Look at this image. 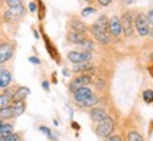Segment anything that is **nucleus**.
<instances>
[{
  "label": "nucleus",
  "instance_id": "1",
  "mask_svg": "<svg viewBox=\"0 0 153 141\" xmlns=\"http://www.w3.org/2000/svg\"><path fill=\"white\" fill-rule=\"evenodd\" d=\"M112 131H114V122H112V118L108 117V116H107L104 120L98 122L97 127L94 128V133H96L98 137H101V138H107L108 136H111Z\"/></svg>",
  "mask_w": 153,
  "mask_h": 141
},
{
  "label": "nucleus",
  "instance_id": "2",
  "mask_svg": "<svg viewBox=\"0 0 153 141\" xmlns=\"http://www.w3.org/2000/svg\"><path fill=\"white\" fill-rule=\"evenodd\" d=\"M135 28H136V31L139 34L140 37H146L149 35V21H148V17L145 16L143 13H139L136 17H135Z\"/></svg>",
  "mask_w": 153,
  "mask_h": 141
},
{
  "label": "nucleus",
  "instance_id": "3",
  "mask_svg": "<svg viewBox=\"0 0 153 141\" xmlns=\"http://www.w3.org/2000/svg\"><path fill=\"white\" fill-rule=\"evenodd\" d=\"M25 14V9L23 4L17 6H9V10L4 13V20L6 21H17Z\"/></svg>",
  "mask_w": 153,
  "mask_h": 141
},
{
  "label": "nucleus",
  "instance_id": "4",
  "mask_svg": "<svg viewBox=\"0 0 153 141\" xmlns=\"http://www.w3.org/2000/svg\"><path fill=\"white\" fill-rule=\"evenodd\" d=\"M68 59L72 64H79V62H87L93 59L91 51H70L68 54Z\"/></svg>",
  "mask_w": 153,
  "mask_h": 141
},
{
  "label": "nucleus",
  "instance_id": "5",
  "mask_svg": "<svg viewBox=\"0 0 153 141\" xmlns=\"http://www.w3.org/2000/svg\"><path fill=\"white\" fill-rule=\"evenodd\" d=\"M121 26H122V33L125 37H131L134 33V20H132V14L129 11H125L121 17Z\"/></svg>",
  "mask_w": 153,
  "mask_h": 141
},
{
  "label": "nucleus",
  "instance_id": "6",
  "mask_svg": "<svg viewBox=\"0 0 153 141\" xmlns=\"http://www.w3.org/2000/svg\"><path fill=\"white\" fill-rule=\"evenodd\" d=\"M90 31L93 33V35L96 37V40H97L100 44H102V45H108L110 41H111V40H110V35L107 34V31L105 30H102L98 24L94 23L93 26L90 27Z\"/></svg>",
  "mask_w": 153,
  "mask_h": 141
},
{
  "label": "nucleus",
  "instance_id": "7",
  "mask_svg": "<svg viewBox=\"0 0 153 141\" xmlns=\"http://www.w3.org/2000/svg\"><path fill=\"white\" fill-rule=\"evenodd\" d=\"M91 94H93V92H91V89H88L87 86H80L79 89L73 90V99L74 102L77 103V106L82 104L83 102H86Z\"/></svg>",
  "mask_w": 153,
  "mask_h": 141
},
{
  "label": "nucleus",
  "instance_id": "8",
  "mask_svg": "<svg viewBox=\"0 0 153 141\" xmlns=\"http://www.w3.org/2000/svg\"><path fill=\"white\" fill-rule=\"evenodd\" d=\"M108 31L111 33L112 37L118 38L122 34V26H121V20L117 16H112L110 21H108Z\"/></svg>",
  "mask_w": 153,
  "mask_h": 141
},
{
  "label": "nucleus",
  "instance_id": "9",
  "mask_svg": "<svg viewBox=\"0 0 153 141\" xmlns=\"http://www.w3.org/2000/svg\"><path fill=\"white\" fill-rule=\"evenodd\" d=\"M88 83H91V76L90 75H80V76H76L69 85V89L73 92V90L79 89L80 86H87Z\"/></svg>",
  "mask_w": 153,
  "mask_h": 141
},
{
  "label": "nucleus",
  "instance_id": "10",
  "mask_svg": "<svg viewBox=\"0 0 153 141\" xmlns=\"http://www.w3.org/2000/svg\"><path fill=\"white\" fill-rule=\"evenodd\" d=\"M13 52H14V47L11 44H0V64H4L7 62L13 56Z\"/></svg>",
  "mask_w": 153,
  "mask_h": 141
},
{
  "label": "nucleus",
  "instance_id": "11",
  "mask_svg": "<svg viewBox=\"0 0 153 141\" xmlns=\"http://www.w3.org/2000/svg\"><path fill=\"white\" fill-rule=\"evenodd\" d=\"M68 26H69V28L72 31H77V33H82V34H86L88 31L87 26H86L83 21H80V20H77V19H72Z\"/></svg>",
  "mask_w": 153,
  "mask_h": 141
},
{
  "label": "nucleus",
  "instance_id": "12",
  "mask_svg": "<svg viewBox=\"0 0 153 141\" xmlns=\"http://www.w3.org/2000/svg\"><path fill=\"white\" fill-rule=\"evenodd\" d=\"M11 83V74L9 69H0V89L9 88Z\"/></svg>",
  "mask_w": 153,
  "mask_h": 141
},
{
  "label": "nucleus",
  "instance_id": "13",
  "mask_svg": "<svg viewBox=\"0 0 153 141\" xmlns=\"http://www.w3.org/2000/svg\"><path fill=\"white\" fill-rule=\"evenodd\" d=\"M105 117H107V113H105V110H102V109L94 107L90 110V118H91L93 122L98 123V122H101V120H104Z\"/></svg>",
  "mask_w": 153,
  "mask_h": 141
},
{
  "label": "nucleus",
  "instance_id": "14",
  "mask_svg": "<svg viewBox=\"0 0 153 141\" xmlns=\"http://www.w3.org/2000/svg\"><path fill=\"white\" fill-rule=\"evenodd\" d=\"M94 68L91 65V61L87 62H79V64H74L73 66V72L76 74H80V72H91Z\"/></svg>",
  "mask_w": 153,
  "mask_h": 141
},
{
  "label": "nucleus",
  "instance_id": "15",
  "mask_svg": "<svg viewBox=\"0 0 153 141\" xmlns=\"http://www.w3.org/2000/svg\"><path fill=\"white\" fill-rule=\"evenodd\" d=\"M84 38H87V37H86V34L77 33V31H72V30L68 33V41L72 42V44H76V45H77V44H80Z\"/></svg>",
  "mask_w": 153,
  "mask_h": 141
},
{
  "label": "nucleus",
  "instance_id": "16",
  "mask_svg": "<svg viewBox=\"0 0 153 141\" xmlns=\"http://www.w3.org/2000/svg\"><path fill=\"white\" fill-rule=\"evenodd\" d=\"M31 93V90L25 88V86H21L19 89L16 90V93L13 94V102H19V100H25L28 94Z\"/></svg>",
  "mask_w": 153,
  "mask_h": 141
},
{
  "label": "nucleus",
  "instance_id": "17",
  "mask_svg": "<svg viewBox=\"0 0 153 141\" xmlns=\"http://www.w3.org/2000/svg\"><path fill=\"white\" fill-rule=\"evenodd\" d=\"M13 117H19L25 112V102L24 100H19V102H13Z\"/></svg>",
  "mask_w": 153,
  "mask_h": 141
},
{
  "label": "nucleus",
  "instance_id": "18",
  "mask_svg": "<svg viewBox=\"0 0 153 141\" xmlns=\"http://www.w3.org/2000/svg\"><path fill=\"white\" fill-rule=\"evenodd\" d=\"M13 103V94L10 92H4V93L0 94V109L7 107Z\"/></svg>",
  "mask_w": 153,
  "mask_h": 141
},
{
  "label": "nucleus",
  "instance_id": "19",
  "mask_svg": "<svg viewBox=\"0 0 153 141\" xmlns=\"http://www.w3.org/2000/svg\"><path fill=\"white\" fill-rule=\"evenodd\" d=\"M98 103V98L96 96V94H91L90 98L86 100V102H83L82 104H79V107H82V109H87V107H93V106H96V104Z\"/></svg>",
  "mask_w": 153,
  "mask_h": 141
},
{
  "label": "nucleus",
  "instance_id": "20",
  "mask_svg": "<svg viewBox=\"0 0 153 141\" xmlns=\"http://www.w3.org/2000/svg\"><path fill=\"white\" fill-rule=\"evenodd\" d=\"M0 118H1V120L13 118V109H11V104H10V106H7V107L0 109Z\"/></svg>",
  "mask_w": 153,
  "mask_h": 141
},
{
  "label": "nucleus",
  "instance_id": "21",
  "mask_svg": "<svg viewBox=\"0 0 153 141\" xmlns=\"http://www.w3.org/2000/svg\"><path fill=\"white\" fill-rule=\"evenodd\" d=\"M77 45H79V48H82L83 51H93V50H94L93 41H90L88 38H84L83 41L80 42V44H77Z\"/></svg>",
  "mask_w": 153,
  "mask_h": 141
},
{
  "label": "nucleus",
  "instance_id": "22",
  "mask_svg": "<svg viewBox=\"0 0 153 141\" xmlns=\"http://www.w3.org/2000/svg\"><path fill=\"white\" fill-rule=\"evenodd\" d=\"M96 24H98L102 30H105V31H107V30H108V20H107V16H104V14H102V16H100V17H98V20L96 21Z\"/></svg>",
  "mask_w": 153,
  "mask_h": 141
},
{
  "label": "nucleus",
  "instance_id": "23",
  "mask_svg": "<svg viewBox=\"0 0 153 141\" xmlns=\"http://www.w3.org/2000/svg\"><path fill=\"white\" fill-rule=\"evenodd\" d=\"M143 100H145V103H148V104H150V103H153V90L152 89H148V90H145L143 92Z\"/></svg>",
  "mask_w": 153,
  "mask_h": 141
},
{
  "label": "nucleus",
  "instance_id": "24",
  "mask_svg": "<svg viewBox=\"0 0 153 141\" xmlns=\"http://www.w3.org/2000/svg\"><path fill=\"white\" fill-rule=\"evenodd\" d=\"M13 133V126L11 124H4L1 126V130H0V136H9Z\"/></svg>",
  "mask_w": 153,
  "mask_h": 141
},
{
  "label": "nucleus",
  "instance_id": "25",
  "mask_svg": "<svg viewBox=\"0 0 153 141\" xmlns=\"http://www.w3.org/2000/svg\"><path fill=\"white\" fill-rule=\"evenodd\" d=\"M128 140H131V141H142L143 138H142V136H140L139 133L129 131V133H128Z\"/></svg>",
  "mask_w": 153,
  "mask_h": 141
},
{
  "label": "nucleus",
  "instance_id": "26",
  "mask_svg": "<svg viewBox=\"0 0 153 141\" xmlns=\"http://www.w3.org/2000/svg\"><path fill=\"white\" fill-rule=\"evenodd\" d=\"M91 14H96V9H94V7H86V9L82 10V16H83V17H88V16H91Z\"/></svg>",
  "mask_w": 153,
  "mask_h": 141
},
{
  "label": "nucleus",
  "instance_id": "27",
  "mask_svg": "<svg viewBox=\"0 0 153 141\" xmlns=\"http://www.w3.org/2000/svg\"><path fill=\"white\" fill-rule=\"evenodd\" d=\"M39 131H41V133H44V134H45V136H47L48 138H51V140H55V137L52 136L51 130H49L48 127H45V126H41V127H39Z\"/></svg>",
  "mask_w": 153,
  "mask_h": 141
},
{
  "label": "nucleus",
  "instance_id": "28",
  "mask_svg": "<svg viewBox=\"0 0 153 141\" xmlns=\"http://www.w3.org/2000/svg\"><path fill=\"white\" fill-rule=\"evenodd\" d=\"M94 85H96V88H97V89H100V90L104 89V86H105V83H104V80H102V79H97Z\"/></svg>",
  "mask_w": 153,
  "mask_h": 141
},
{
  "label": "nucleus",
  "instance_id": "29",
  "mask_svg": "<svg viewBox=\"0 0 153 141\" xmlns=\"http://www.w3.org/2000/svg\"><path fill=\"white\" fill-rule=\"evenodd\" d=\"M6 3L9 6H17V4H21L23 0H6Z\"/></svg>",
  "mask_w": 153,
  "mask_h": 141
},
{
  "label": "nucleus",
  "instance_id": "30",
  "mask_svg": "<svg viewBox=\"0 0 153 141\" xmlns=\"http://www.w3.org/2000/svg\"><path fill=\"white\" fill-rule=\"evenodd\" d=\"M28 61L31 62V64H35V65H39V64H41L39 58H37V56H30V58H28Z\"/></svg>",
  "mask_w": 153,
  "mask_h": 141
},
{
  "label": "nucleus",
  "instance_id": "31",
  "mask_svg": "<svg viewBox=\"0 0 153 141\" xmlns=\"http://www.w3.org/2000/svg\"><path fill=\"white\" fill-rule=\"evenodd\" d=\"M112 0H97V3L100 6H102V7H107L108 4H111Z\"/></svg>",
  "mask_w": 153,
  "mask_h": 141
},
{
  "label": "nucleus",
  "instance_id": "32",
  "mask_svg": "<svg viewBox=\"0 0 153 141\" xmlns=\"http://www.w3.org/2000/svg\"><path fill=\"white\" fill-rule=\"evenodd\" d=\"M146 17H148L149 24H152V26H153V9L149 10V13H148V16H146Z\"/></svg>",
  "mask_w": 153,
  "mask_h": 141
},
{
  "label": "nucleus",
  "instance_id": "33",
  "mask_svg": "<svg viewBox=\"0 0 153 141\" xmlns=\"http://www.w3.org/2000/svg\"><path fill=\"white\" fill-rule=\"evenodd\" d=\"M107 140H108V141H120L121 137L120 136H108V137H107Z\"/></svg>",
  "mask_w": 153,
  "mask_h": 141
},
{
  "label": "nucleus",
  "instance_id": "34",
  "mask_svg": "<svg viewBox=\"0 0 153 141\" xmlns=\"http://www.w3.org/2000/svg\"><path fill=\"white\" fill-rule=\"evenodd\" d=\"M135 3H136V0H122V4H126V6L135 4Z\"/></svg>",
  "mask_w": 153,
  "mask_h": 141
},
{
  "label": "nucleus",
  "instance_id": "35",
  "mask_svg": "<svg viewBox=\"0 0 153 141\" xmlns=\"http://www.w3.org/2000/svg\"><path fill=\"white\" fill-rule=\"evenodd\" d=\"M42 88L45 90H49V82H48V80H44V82H42Z\"/></svg>",
  "mask_w": 153,
  "mask_h": 141
},
{
  "label": "nucleus",
  "instance_id": "36",
  "mask_svg": "<svg viewBox=\"0 0 153 141\" xmlns=\"http://www.w3.org/2000/svg\"><path fill=\"white\" fill-rule=\"evenodd\" d=\"M30 10H31V11H35V10H37V6H35V3H30Z\"/></svg>",
  "mask_w": 153,
  "mask_h": 141
},
{
  "label": "nucleus",
  "instance_id": "37",
  "mask_svg": "<svg viewBox=\"0 0 153 141\" xmlns=\"http://www.w3.org/2000/svg\"><path fill=\"white\" fill-rule=\"evenodd\" d=\"M72 127H74V130H79V124L77 123H72Z\"/></svg>",
  "mask_w": 153,
  "mask_h": 141
},
{
  "label": "nucleus",
  "instance_id": "38",
  "mask_svg": "<svg viewBox=\"0 0 153 141\" xmlns=\"http://www.w3.org/2000/svg\"><path fill=\"white\" fill-rule=\"evenodd\" d=\"M34 35H35V38H39V35H38V33L35 31V30H34Z\"/></svg>",
  "mask_w": 153,
  "mask_h": 141
},
{
  "label": "nucleus",
  "instance_id": "39",
  "mask_svg": "<svg viewBox=\"0 0 153 141\" xmlns=\"http://www.w3.org/2000/svg\"><path fill=\"white\" fill-rule=\"evenodd\" d=\"M149 34H150V35L153 37V28H152V30H149Z\"/></svg>",
  "mask_w": 153,
  "mask_h": 141
},
{
  "label": "nucleus",
  "instance_id": "40",
  "mask_svg": "<svg viewBox=\"0 0 153 141\" xmlns=\"http://www.w3.org/2000/svg\"><path fill=\"white\" fill-rule=\"evenodd\" d=\"M1 126H3V122H1V118H0V130H1Z\"/></svg>",
  "mask_w": 153,
  "mask_h": 141
},
{
  "label": "nucleus",
  "instance_id": "41",
  "mask_svg": "<svg viewBox=\"0 0 153 141\" xmlns=\"http://www.w3.org/2000/svg\"><path fill=\"white\" fill-rule=\"evenodd\" d=\"M84 2H91V0H84Z\"/></svg>",
  "mask_w": 153,
  "mask_h": 141
}]
</instances>
